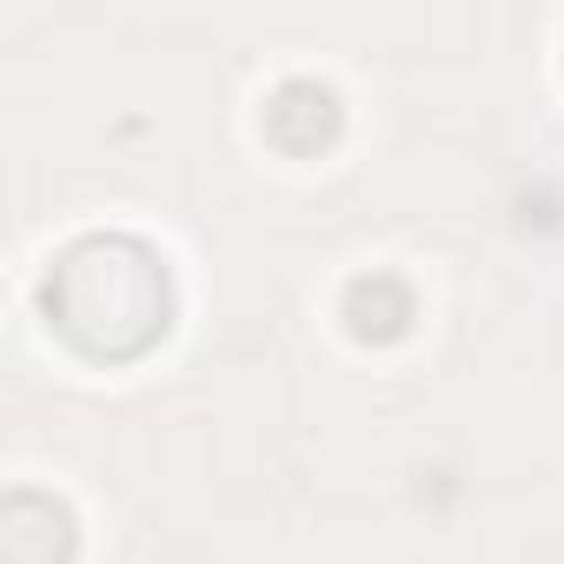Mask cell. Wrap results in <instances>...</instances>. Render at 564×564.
Listing matches in <instances>:
<instances>
[{"mask_svg":"<svg viewBox=\"0 0 564 564\" xmlns=\"http://www.w3.org/2000/svg\"><path fill=\"white\" fill-rule=\"evenodd\" d=\"M166 265L127 232L67 246L47 272V319L94 359H133L166 333Z\"/></svg>","mask_w":564,"mask_h":564,"instance_id":"6da1fadb","label":"cell"}]
</instances>
